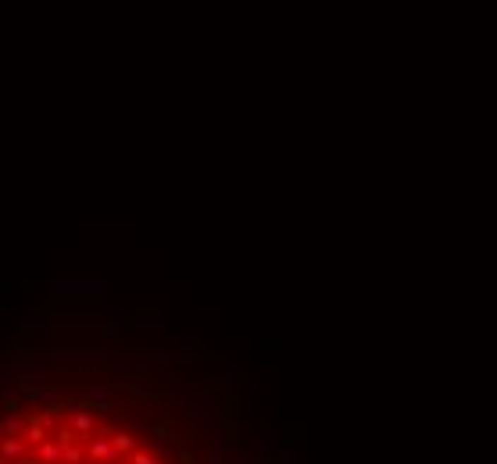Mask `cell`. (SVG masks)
<instances>
[{
  "label": "cell",
  "mask_w": 497,
  "mask_h": 464,
  "mask_svg": "<svg viewBox=\"0 0 497 464\" xmlns=\"http://www.w3.org/2000/svg\"><path fill=\"white\" fill-rule=\"evenodd\" d=\"M122 464H129V460H122Z\"/></svg>",
  "instance_id": "obj_31"
},
{
  "label": "cell",
  "mask_w": 497,
  "mask_h": 464,
  "mask_svg": "<svg viewBox=\"0 0 497 464\" xmlns=\"http://www.w3.org/2000/svg\"><path fill=\"white\" fill-rule=\"evenodd\" d=\"M0 439H4V418H0Z\"/></svg>",
  "instance_id": "obj_30"
},
{
  "label": "cell",
  "mask_w": 497,
  "mask_h": 464,
  "mask_svg": "<svg viewBox=\"0 0 497 464\" xmlns=\"http://www.w3.org/2000/svg\"><path fill=\"white\" fill-rule=\"evenodd\" d=\"M18 382H50V372L47 368H22Z\"/></svg>",
  "instance_id": "obj_24"
},
{
  "label": "cell",
  "mask_w": 497,
  "mask_h": 464,
  "mask_svg": "<svg viewBox=\"0 0 497 464\" xmlns=\"http://www.w3.org/2000/svg\"><path fill=\"white\" fill-rule=\"evenodd\" d=\"M18 464H40V460H36V457H22Z\"/></svg>",
  "instance_id": "obj_29"
},
{
  "label": "cell",
  "mask_w": 497,
  "mask_h": 464,
  "mask_svg": "<svg viewBox=\"0 0 497 464\" xmlns=\"http://www.w3.org/2000/svg\"><path fill=\"white\" fill-rule=\"evenodd\" d=\"M50 300L54 304H104L107 293H112V282L100 279V275H61V279H50Z\"/></svg>",
  "instance_id": "obj_2"
},
{
  "label": "cell",
  "mask_w": 497,
  "mask_h": 464,
  "mask_svg": "<svg viewBox=\"0 0 497 464\" xmlns=\"http://www.w3.org/2000/svg\"><path fill=\"white\" fill-rule=\"evenodd\" d=\"M22 439H25V446H40L43 439H50V432H47V429H43L40 422H32V418H29V425H25Z\"/></svg>",
  "instance_id": "obj_22"
},
{
  "label": "cell",
  "mask_w": 497,
  "mask_h": 464,
  "mask_svg": "<svg viewBox=\"0 0 497 464\" xmlns=\"http://www.w3.org/2000/svg\"><path fill=\"white\" fill-rule=\"evenodd\" d=\"M18 332H22L25 343H32V339H50V336H54V322H50V318H25V322L18 325Z\"/></svg>",
  "instance_id": "obj_14"
},
{
  "label": "cell",
  "mask_w": 497,
  "mask_h": 464,
  "mask_svg": "<svg viewBox=\"0 0 497 464\" xmlns=\"http://www.w3.org/2000/svg\"><path fill=\"white\" fill-rule=\"evenodd\" d=\"M112 403H115L112 386H90V389L83 393V408H100V411H107Z\"/></svg>",
  "instance_id": "obj_16"
},
{
  "label": "cell",
  "mask_w": 497,
  "mask_h": 464,
  "mask_svg": "<svg viewBox=\"0 0 497 464\" xmlns=\"http://www.w3.org/2000/svg\"><path fill=\"white\" fill-rule=\"evenodd\" d=\"M183 408L186 418L200 429V436L211 443L226 425V396L215 393V389H186L183 393Z\"/></svg>",
  "instance_id": "obj_1"
},
{
  "label": "cell",
  "mask_w": 497,
  "mask_h": 464,
  "mask_svg": "<svg viewBox=\"0 0 497 464\" xmlns=\"http://www.w3.org/2000/svg\"><path fill=\"white\" fill-rule=\"evenodd\" d=\"M247 464H268V457H258V453H254V457H251Z\"/></svg>",
  "instance_id": "obj_28"
},
{
  "label": "cell",
  "mask_w": 497,
  "mask_h": 464,
  "mask_svg": "<svg viewBox=\"0 0 497 464\" xmlns=\"http://www.w3.org/2000/svg\"><path fill=\"white\" fill-rule=\"evenodd\" d=\"M18 393H22V400H29V403H47L54 415L68 408V400H65L58 389H54L50 382H18Z\"/></svg>",
  "instance_id": "obj_5"
},
{
  "label": "cell",
  "mask_w": 497,
  "mask_h": 464,
  "mask_svg": "<svg viewBox=\"0 0 497 464\" xmlns=\"http://www.w3.org/2000/svg\"><path fill=\"white\" fill-rule=\"evenodd\" d=\"M107 439H112V446L122 453V457H129L133 450H136V436L133 432H126V429H115V432H107Z\"/></svg>",
  "instance_id": "obj_19"
},
{
  "label": "cell",
  "mask_w": 497,
  "mask_h": 464,
  "mask_svg": "<svg viewBox=\"0 0 497 464\" xmlns=\"http://www.w3.org/2000/svg\"><path fill=\"white\" fill-rule=\"evenodd\" d=\"M68 429L79 436V443H83V439H93V436H97V418H93V411H86V408L72 411V415H68Z\"/></svg>",
  "instance_id": "obj_11"
},
{
  "label": "cell",
  "mask_w": 497,
  "mask_h": 464,
  "mask_svg": "<svg viewBox=\"0 0 497 464\" xmlns=\"http://www.w3.org/2000/svg\"><path fill=\"white\" fill-rule=\"evenodd\" d=\"M136 450H143V453H150V457H157V460H164V464H169V457L176 453L172 439H169V436H157V432L140 436V439H136Z\"/></svg>",
  "instance_id": "obj_9"
},
{
  "label": "cell",
  "mask_w": 497,
  "mask_h": 464,
  "mask_svg": "<svg viewBox=\"0 0 497 464\" xmlns=\"http://www.w3.org/2000/svg\"><path fill=\"white\" fill-rule=\"evenodd\" d=\"M222 393H226V396H247V393H251V382H247L233 365H222Z\"/></svg>",
  "instance_id": "obj_15"
},
{
  "label": "cell",
  "mask_w": 497,
  "mask_h": 464,
  "mask_svg": "<svg viewBox=\"0 0 497 464\" xmlns=\"http://www.w3.org/2000/svg\"><path fill=\"white\" fill-rule=\"evenodd\" d=\"M25 425H29V418H25L18 408H11V415L4 418V436H22V432H25Z\"/></svg>",
  "instance_id": "obj_21"
},
{
  "label": "cell",
  "mask_w": 497,
  "mask_h": 464,
  "mask_svg": "<svg viewBox=\"0 0 497 464\" xmlns=\"http://www.w3.org/2000/svg\"><path fill=\"white\" fill-rule=\"evenodd\" d=\"M169 336V325L161 318H136L129 322V339H140V343H150V339H164Z\"/></svg>",
  "instance_id": "obj_8"
},
{
  "label": "cell",
  "mask_w": 497,
  "mask_h": 464,
  "mask_svg": "<svg viewBox=\"0 0 497 464\" xmlns=\"http://www.w3.org/2000/svg\"><path fill=\"white\" fill-rule=\"evenodd\" d=\"M126 460H129V464H164V460H157V457H150V453H143V450H133Z\"/></svg>",
  "instance_id": "obj_26"
},
{
  "label": "cell",
  "mask_w": 497,
  "mask_h": 464,
  "mask_svg": "<svg viewBox=\"0 0 497 464\" xmlns=\"http://www.w3.org/2000/svg\"><path fill=\"white\" fill-rule=\"evenodd\" d=\"M11 361L22 365V368H47L54 361V346L47 343H22L11 350Z\"/></svg>",
  "instance_id": "obj_6"
},
{
  "label": "cell",
  "mask_w": 497,
  "mask_h": 464,
  "mask_svg": "<svg viewBox=\"0 0 497 464\" xmlns=\"http://www.w3.org/2000/svg\"><path fill=\"white\" fill-rule=\"evenodd\" d=\"M154 354H157V365H190L204 358V350L190 336H164L161 346H154Z\"/></svg>",
  "instance_id": "obj_4"
},
{
  "label": "cell",
  "mask_w": 497,
  "mask_h": 464,
  "mask_svg": "<svg viewBox=\"0 0 497 464\" xmlns=\"http://www.w3.org/2000/svg\"><path fill=\"white\" fill-rule=\"evenodd\" d=\"M275 450H280V443H275V436H272V432H268L265 425H258V429H254V453H258V457H268V453L275 457Z\"/></svg>",
  "instance_id": "obj_17"
},
{
  "label": "cell",
  "mask_w": 497,
  "mask_h": 464,
  "mask_svg": "<svg viewBox=\"0 0 497 464\" xmlns=\"http://www.w3.org/2000/svg\"><path fill=\"white\" fill-rule=\"evenodd\" d=\"M54 439H58L61 446H72V443H79V436H76V432H72L68 425H65V429H58V432H54Z\"/></svg>",
  "instance_id": "obj_27"
},
{
  "label": "cell",
  "mask_w": 497,
  "mask_h": 464,
  "mask_svg": "<svg viewBox=\"0 0 497 464\" xmlns=\"http://www.w3.org/2000/svg\"><path fill=\"white\" fill-rule=\"evenodd\" d=\"M107 311V304H54V315L58 318H104Z\"/></svg>",
  "instance_id": "obj_10"
},
{
  "label": "cell",
  "mask_w": 497,
  "mask_h": 464,
  "mask_svg": "<svg viewBox=\"0 0 497 464\" xmlns=\"http://www.w3.org/2000/svg\"><path fill=\"white\" fill-rule=\"evenodd\" d=\"M22 457H29V446L22 436H4L0 439V464H18Z\"/></svg>",
  "instance_id": "obj_13"
},
{
  "label": "cell",
  "mask_w": 497,
  "mask_h": 464,
  "mask_svg": "<svg viewBox=\"0 0 497 464\" xmlns=\"http://www.w3.org/2000/svg\"><path fill=\"white\" fill-rule=\"evenodd\" d=\"M61 450H65V446L50 436V439H43V443L36 446V460H40V464H61Z\"/></svg>",
  "instance_id": "obj_18"
},
{
  "label": "cell",
  "mask_w": 497,
  "mask_h": 464,
  "mask_svg": "<svg viewBox=\"0 0 497 464\" xmlns=\"http://www.w3.org/2000/svg\"><path fill=\"white\" fill-rule=\"evenodd\" d=\"M197 464H226V450L218 443H204L197 450Z\"/></svg>",
  "instance_id": "obj_20"
},
{
  "label": "cell",
  "mask_w": 497,
  "mask_h": 464,
  "mask_svg": "<svg viewBox=\"0 0 497 464\" xmlns=\"http://www.w3.org/2000/svg\"><path fill=\"white\" fill-rule=\"evenodd\" d=\"M86 457L93 460V464H122L126 457L112 446V439H107V432H97L90 443H86Z\"/></svg>",
  "instance_id": "obj_7"
},
{
  "label": "cell",
  "mask_w": 497,
  "mask_h": 464,
  "mask_svg": "<svg viewBox=\"0 0 497 464\" xmlns=\"http://www.w3.org/2000/svg\"><path fill=\"white\" fill-rule=\"evenodd\" d=\"M275 464H297V450L294 446H280V450H275Z\"/></svg>",
  "instance_id": "obj_25"
},
{
  "label": "cell",
  "mask_w": 497,
  "mask_h": 464,
  "mask_svg": "<svg viewBox=\"0 0 497 464\" xmlns=\"http://www.w3.org/2000/svg\"><path fill=\"white\" fill-rule=\"evenodd\" d=\"M83 460H86V446L83 443H72V446L61 450V464H83Z\"/></svg>",
  "instance_id": "obj_23"
},
{
  "label": "cell",
  "mask_w": 497,
  "mask_h": 464,
  "mask_svg": "<svg viewBox=\"0 0 497 464\" xmlns=\"http://www.w3.org/2000/svg\"><path fill=\"white\" fill-rule=\"evenodd\" d=\"M100 332L107 336V339H112V343H122V339H129V322L112 307V311H107L104 315V322H100Z\"/></svg>",
  "instance_id": "obj_12"
},
{
  "label": "cell",
  "mask_w": 497,
  "mask_h": 464,
  "mask_svg": "<svg viewBox=\"0 0 497 464\" xmlns=\"http://www.w3.org/2000/svg\"><path fill=\"white\" fill-rule=\"evenodd\" d=\"M100 358L107 365H115V368H147V365H157V354H154V346L147 343H112V346H100Z\"/></svg>",
  "instance_id": "obj_3"
}]
</instances>
